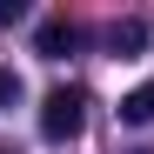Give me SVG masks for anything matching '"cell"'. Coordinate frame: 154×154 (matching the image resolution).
I'll use <instances>...</instances> for the list:
<instances>
[{
  "label": "cell",
  "instance_id": "cell-2",
  "mask_svg": "<svg viewBox=\"0 0 154 154\" xmlns=\"http://www.w3.org/2000/svg\"><path fill=\"white\" fill-rule=\"evenodd\" d=\"M74 40H81V34H74V20H67V14H54V20H40V34H34V47H40V60H67V54H74Z\"/></svg>",
  "mask_w": 154,
  "mask_h": 154
},
{
  "label": "cell",
  "instance_id": "cell-1",
  "mask_svg": "<svg viewBox=\"0 0 154 154\" xmlns=\"http://www.w3.org/2000/svg\"><path fill=\"white\" fill-rule=\"evenodd\" d=\"M81 127H87V94L81 87H54L40 100V134L47 141H74Z\"/></svg>",
  "mask_w": 154,
  "mask_h": 154
},
{
  "label": "cell",
  "instance_id": "cell-4",
  "mask_svg": "<svg viewBox=\"0 0 154 154\" xmlns=\"http://www.w3.org/2000/svg\"><path fill=\"white\" fill-rule=\"evenodd\" d=\"M141 40H147V34H141V20H121V27H114V54H134Z\"/></svg>",
  "mask_w": 154,
  "mask_h": 154
},
{
  "label": "cell",
  "instance_id": "cell-5",
  "mask_svg": "<svg viewBox=\"0 0 154 154\" xmlns=\"http://www.w3.org/2000/svg\"><path fill=\"white\" fill-rule=\"evenodd\" d=\"M14 94H20V81H14L7 67H0V107H14Z\"/></svg>",
  "mask_w": 154,
  "mask_h": 154
},
{
  "label": "cell",
  "instance_id": "cell-7",
  "mask_svg": "<svg viewBox=\"0 0 154 154\" xmlns=\"http://www.w3.org/2000/svg\"><path fill=\"white\" fill-rule=\"evenodd\" d=\"M0 154H14V147H0Z\"/></svg>",
  "mask_w": 154,
  "mask_h": 154
},
{
  "label": "cell",
  "instance_id": "cell-3",
  "mask_svg": "<svg viewBox=\"0 0 154 154\" xmlns=\"http://www.w3.org/2000/svg\"><path fill=\"white\" fill-rule=\"evenodd\" d=\"M121 121H154V81H141L134 94H121Z\"/></svg>",
  "mask_w": 154,
  "mask_h": 154
},
{
  "label": "cell",
  "instance_id": "cell-6",
  "mask_svg": "<svg viewBox=\"0 0 154 154\" xmlns=\"http://www.w3.org/2000/svg\"><path fill=\"white\" fill-rule=\"evenodd\" d=\"M20 14H27V7H20V0H0V27H14Z\"/></svg>",
  "mask_w": 154,
  "mask_h": 154
}]
</instances>
